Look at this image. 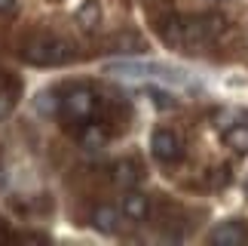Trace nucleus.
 Masks as SVG:
<instances>
[{"instance_id":"1","label":"nucleus","mask_w":248,"mask_h":246,"mask_svg":"<svg viewBox=\"0 0 248 246\" xmlns=\"http://www.w3.org/2000/svg\"><path fill=\"white\" fill-rule=\"evenodd\" d=\"M108 74H117V77H135V80H159V83H169V87H181V89H196L199 83L190 77L187 71L181 68H171V65L163 62H141V59H132V62H110L108 65Z\"/></svg>"},{"instance_id":"2","label":"nucleus","mask_w":248,"mask_h":246,"mask_svg":"<svg viewBox=\"0 0 248 246\" xmlns=\"http://www.w3.org/2000/svg\"><path fill=\"white\" fill-rule=\"evenodd\" d=\"M25 62L28 65H37V68H59L74 55L71 43L64 37H55V34H37L34 40H28L25 46Z\"/></svg>"},{"instance_id":"3","label":"nucleus","mask_w":248,"mask_h":246,"mask_svg":"<svg viewBox=\"0 0 248 246\" xmlns=\"http://www.w3.org/2000/svg\"><path fill=\"white\" fill-rule=\"evenodd\" d=\"M62 114L71 123H92L98 114V99L89 87H71L62 96Z\"/></svg>"},{"instance_id":"4","label":"nucleus","mask_w":248,"mask_h":246,"mask_svg":"<svg viewBox=\"0 0 248 246\" xmlns=\"http://www.w3.org/2000/svg\"><path fill=\"white\" fill-rule=\"evenodd\" d=\"M150 154L156 157V163H178L181 160V141H178V136L171 129H166V126H159V129H154L150 132Z\"/></svg>"},{"instance_id":"5","label":"nucleus","mask_w":248,"mask_h":246,"mask_svg":"<svg viewBox=\"0 0 248 246\" xmlns=\"http://www.w3.org/2000/svg\"><path fill=\"white\" fill-rule=\"evenodd\" d=\"M208 240L215 246H239V243H248V231L239 222H221L217 228H212Z\"/></svg>"},{"instance_id":"6","label":"nucleus","mask_w":248,"mask_h":246,"mask_svg":"<svg viewBox=\"0 0 248 246\" xmlns=\"http://www.w3.org/2000/svg\"><path fill=\"white\" fill-rule=\"evenodd\" d=\"M123 210H117V206H95L92 210V225H95V231H101V234H117L123 228Z\"/></svg>"},{"instance_id":"7","label":"nucleus","mask_w":248,"mask_h":246,"mask_svg":"<svg viewBox=\"0 0 248 246\" xmlns=\"http://www.w3.org/2000/svg\"><path fill=\"white\" fill-rule=\"evenodd\" d=\"M120 210H123V215H126L129 222H144L150 215V200L144 194H138V191H129L120 200Z\"/></svg>"},{"instance_id":"8","label":"nucleus","mask_w":248,"mask_h":246,"mask_svg":"<svg viewBox=\"0 0 248 246\" xmlns=\"http://www.w3.org/2000/svg\"><path fill=\"white\" fill-rule=\"evenodd\" d=\"M77 22H80V28H86V31H95V28L101 25V6L95 3V0H86V3L77 9Z\"/></svg>"},{"instance_id":"9","label":"nucleus","mask_w":248,"mask_h":246,"mask_svg":"<svg viewBox=\"0 0 248 246\" xmlns=\"http://www.w3.org/2000/svg\"><path fill=\"white\" fill-rule=\"evenodd\" d=\"M104 139H108V132H104L98 123H83V136H80V145H83V148L95 151V148L104 145Z\"/></svg>"},{"instance_id":"10","label":"nucleus","mask_w":248,"mask_h":246,"mask_svg":"<svg viewBox=\"0 0 248 246\" xmlns=\"http://www.w3.org/2000/svg\"><path fill=\"white\" fill-rule=\"evenodd\" d=\"M224 139H227V145H230L233 151H248V123H236V126H230L224 132Z\"/></svg>"},{"instance_id":"11","label":"nucleus","mask_w":248,"mask_h":246,"mask_svg":"<svg viewBox=\"0 0 248 246\" xmlns=\"http://www.w3.org/2000/svg\"><path fill=\"white\" fill-rule=\"evenodd\" d=\"M34 108H37V111H40V114H43V117H52V114H59V108H62V102H59V99H52V92H49V89H43V92H40V96H37V99H34Z\"/></svg>"},{"instance_id":"12","label":"nucleus","mask_w":248,"mask_h":246,"mask_svg":"<svg viewBox=\"0 0 248 246\" xmlns=\"http://www.w3.org/2000/svg\"><path fill=\"white\" fill-rule=\"evenodd\" d=\"M135 182H138V166H135V163H129V160L117 163V185L129 188V185H135Z\"/></svg>"},{"instance_id":"13","label":"nucleus","mask_w":248,"mask_h":246,"mask_svg":"<svg viewBox=\"0 0 248 246\" xmlns=\"http://www.w3.org/2000/svg\"><path fill=\"white\" fill-rule=\"evenodd\" d=\"M150 92V99H154V105L156 108H175L178 105V102H175V96H171V92H166V89H147Z\"/></svg>"},{"instance_id":"14","label":"nucleus","mask_w":248,"mask_h":246,"mask_svg":"<svg viewBox=\"0 0 248 246\" xmlns=\"http://www.w3.org/2000/svg\"><path fill=\"white\" fill-rule=\"evenodd\" d=\"M13 108H16V96L9 92V87H0V120L13 114Z\"/></svg>"},{"instance_id":"15","label":"nucleus","mask_w":248,"mask_h":246,"mask_svg":"<svg viewBox=\"0 0 248 246\" xmlns=\"http://www.w3.org/2000/svg\"><path fill=\"white\" fill-rule=\"evenodd\" d=\"M18 0H0V16H6V13H13Z\"/></svg>"}]
</instances>
